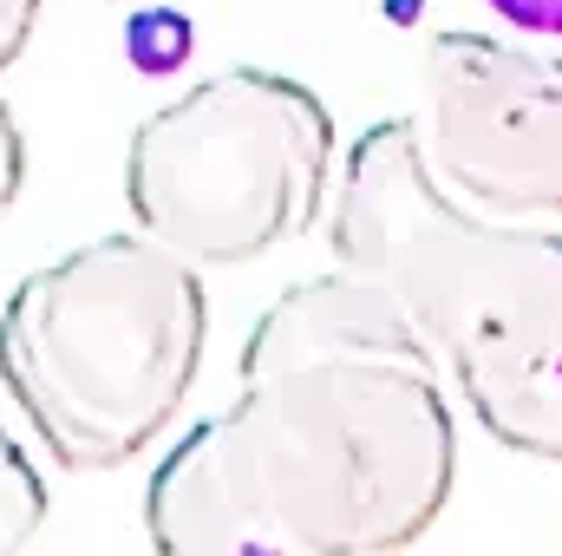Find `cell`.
<instances>
[{"instance_id":"obj_1","label":"cell","mask_w":562,"mask_h":556,"mask_svg":"<svg viewBox=\"0 0 562 556\" xmlns=\"http://www.w3.org/2000/svg\"><path fill=\"white\" fill-rule=\"evenodd\" d=\"M458 425L438 354L353 269L294 281L249 327L236 400L150 471L164 556H380L438 524Z\"/></svg>"},{"instance_id":"obj_2","label":"cell","mask_w":562,"mask_h":556,"mask_svg":"<svg viewBox=\"0 0 562 556\" xmlns=\"http://www.w3.org/2000/svg\"><path fill=\"white\" fill-rule=\"evenodd\" d=\"M334 269L386 288L451 367L471 419L517 458L562 465V236L451 197L413 119L367 125L327 210Z\"/></svg>"},{"instance_id":"obj_3","label":"cell","mask_w":562,"mask_h":556,"mask_svg":"<svg viewBox=\"0 0 562 556\" xmlns=\"http://www.w3.org/2000/svg\"><path fill=\"white\" fill-rule=\"evenodd\" d=\"M210 341L203 269L157 236H99L0 308V387L59 471H119L183 413Z\"/></svg>"},{"instance_id":"obj_4","label":"cell","mask_w":562,"mask_h":556,"mask_svg":"<svg viewBox=\"0 0 562 556\" xmlns=\"http://www.w3.org/2000/svg\"><path fill=\"white\" fill-rule=\"evenodd\" d=\"M334 177V119L288 73H216L157 105L125 151V203L144 236L196 269H243L294 243Z\"/></svg>"},{"instance_id":"obj_5","label":"cell","mask_w":562,"mask_h":556,"mask_svg":"<svg viewBox=\"0 0 562 556\" xmlns=\"http://www.w3.org/2000/svg\"><path fill=\"white\" fill-rule=\"evenodd\" d=\"M419 151L491 216H562V59L497 33H431L419 59Z\"/></svg>"},{"instance_id":"obj_6","label":"cell","mask_w":562,"mask_h":556,"mask_svg":"<svg viewBox=\"0 0 562 556\" xmlns=\"http://www.w3.org/2000/svg\"><path fill=\"white\" fill-rule=\"evenodd\" d=\"M40 524H46V485H40L33 458L13 445V432L0 425V556L20 551Z\"/></svg>"},{"instance_id":"obj_7","label":"cell","mask_w":562,"mask_h":556,"mask_svg":"<svg viewBox=\"0 0 562 556\" xmlns=\"http://www.w3.org/2000/svg\"><path fill=\"white\" fill-rule=\"evenodd\" d=\"M20 184H26V138H20L13 112L0 105V223H7V210L20 203Z\"/></svg>"},{"instance_id":"obj_8","label":"cell","mask_w":562,"mask_h":556,"mask_svg":"<svg viewBox=\"0 0 562 556\" xmlns=\"http://www.w3.org/2000/svg\"><path fill=\"white\" fill-rule=\"evenodd\" d=\"M497 20H510L517 33H543V40H562V0H484Z\"/></svg>"},{"instance_id":"obj_9","label":"cell","mask_w":562,"mask_h":556,"mask_svg":"<svg viewBox=\"0 0 562 556\" xmlns=\"http://www.w3.org/2000/svg\"><path fill=\"white\" fill-rule=\"evenodd\" d=\"M33 26H40V0H0V73L26 53Z\"/></svg>"}]
</instances>
